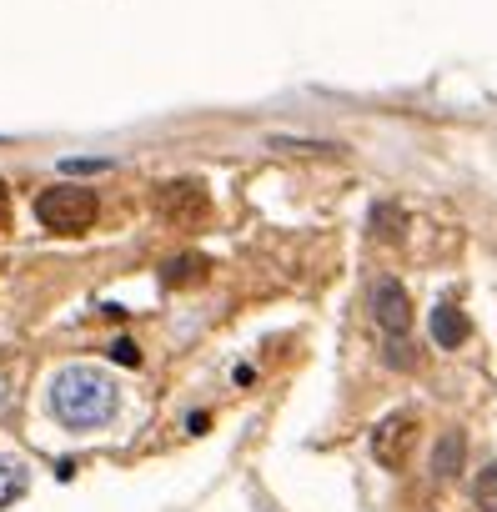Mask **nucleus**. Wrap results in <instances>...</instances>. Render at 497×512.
Listing matches in <instances>:
<instances>
[{
	"instance_id": "nucleus-1",
	"label": "nucleus",
	"mask_w": 497,
	"mask_h": 512,
	"mask_svg": "<svg viewBox=\"0 0 497 512\" xmlns=\"http://www.w3.org/2000/svg\"><path fill=\"white\" fill-rule=\"evenodd\" d=\"M116 407H121V392L101 367H66L51 382V412H56V422H66L76 432L106 427L116 417Z\"/></svg>"
},
{
	"instance_id": "nucleus-2",
	"label": "nucleus",
	"mask_w": 497,
	"mask_h": 512,
	"mask_svg": "<svg viewBox=\"0 0 497 512\" xmlns=\"http://www.w3.org/2000/svg\"><path fill=\"white\" fill-rule=\"evenodd\" d=\"M96 211H101V201H96V191H86V186H51V191L36 196V221H41L46 231H61V236L86 231V226L96 221Z\"/></svg>"
},
{
	"instance_id": "nucleus-3",
	"label": "nucleus",
	"mask_w": 497,
	"mask_h": 512,
	"mask_svg": "<svg viewBox=\"0 0 497 512\" xmlns=\"http://www.w3.org/2000/svg\"><path fill=\"white\" fill-rule=\"evenodd\" d=\"M206 211H211V196H206L201 181H166V186H156V216L166 226H176V231L201 226Z\"/></svg>"
},
{
	"instance_id": "nucleus-4",
	"label": "nucleus",
	"mask_w": 497,
	"mask_h": 512,
	"mask_svg": "<svg viewBox=\"0 0 497 512\" xmlns=\"http://www.w3.org/2000/svg\"><path fill=\"white\" fill-rule=\"evenodd\" d=\"M412 442H417V417H412V412H392V417H382V422L372 427V457H377V467H387V472L407 467Z\"/></svg>"
},
{
	"instance_id": "nucleus-5",
	"label": "nucleus",
	"mask_w": 497,
	"mask_h": 512,
	"mask_svg": "<svg viewBox=\"0 0 497 512\" xmlns=\"http://www.w3.org/2000/svg\"><path fill=\"white\" fill-rule=\"evenodd\" d=\"M372 322L387 332V337H402L412 327V297L397 277H377L372 282Z\"/></svg>"
},
{
	"instance_id": "nucleus-6",
	"label": "nucleus",
	"mask_w": 497,
	"mask_h": 512,
	"mask_svg": "<svg viewBox=\"0 0 497 512\" xmlns=\"http://www.w3.org/2000/svg\"><path fill=\"white\" fill-rule=\"evenodd\" d=\"M427 332H432V342H437V347L457 352V347L467 342V317H462V307L437 302V307H432V317H427Z\"/></svg>"
},
{
	"instance_id": "nucleus-7",
	"label": "nucleus",
	"mask_w": 497,
	"mask_h": 512,
	"mask_svg": "<svg viewBox=\"0 0 497 512\" xmlns=\"http://www.w3.org/2000/svg\"><path fill=\"white\" fill-rule=\"evenodd\" d=\"M201 277H206V256H196V251L171 256V262L161 267V282H166V287H196Z\"/></svg>"
},
{
	"instance_id": "nucleus-8",
	"label": "nucleus",
	"mask_w": 497,
	"mask_h": 512,
	"mask_svg": "<svg viewBox=\"0 0 497 512\" xmlns=\"http://www.w3.org/2000/svg\"><path fill=\"white\" fill-rule=\"evenodd\" d=\"M26 487H31L26 462H16V457H0V507L21 502V497H26Z\"/></svg>"
},
{
	"instance_id": "nucleus-9",
	"label": "nucleus",
	"mask_w": 497,
	"mask_h": 512,
	"mask_svg": "<svg viewBox=\"0 0 497 512\" xmlns=\"http://www.w3.org/2000/svg\"><path fill=\"white\" fill-rule=\"evenodd\" d=\"M402 231H407V216H402V206H392V201H377V206H372V236H382V241H402Z\"/></svg>"
},
{
	"instance_id": "nucleus-10",
	"label": "nucleus",
	"mask_w": 497,
	"mask_h": 512,
	"mask_svg": "<svg viewBox=\"0 0 497 512\" xmlns=\"http://www.w3.org/2000/svg\"><path fill=\"white\" fill-rule=\"evenodd\" d=\"M462 452H467V442H462V432H447L442 442H437V452H432V472L437 477H447L457 462H462Z\"/></svg>"
},
{
	"instance_id": "nucleus-11",
	"label": "nucleus",
	"mask_w": 497,
	"mask_h": 512,
	"mask_svg": "<svg viewBox=\"0 0 497 512\" xmlns=\"http://www.w3.org/2000/svg\"><path fill=\"white\" fill-rule=\"evenodd\" d=\"M472 502H477V512H497V462H487V467L477 472V482H472Z\"/></svg>"
},
{
	"instance_id": "nucleus-12",
	"label": "nucleus",
	"mask_w": 497,
	"mask_h": 512,
	"mask_svg": "<svg viewBox=\"0 0 497 512\" xmlns=\"http://www.w3.org/2000/svg\"><path fill=\"white\" fill-rule=\"evenodd\" d=\"M387 367H397V372L417 367V357H412V347H407L402 337H392V342H387Z\"/></svg>"
},
{
	"instance_id": "nucleus-13",
	"label": "nucleus",
	"mask_w": 497,
	"mask_h": 512,
	"mask_svg": "<svg viewBox=\"0 0 497 512\" xmlns=\"http://www.w3.org/2000/svg\"><path fill=\"white\" fill-rule=\"evenodd\" d=\"M111 357H116V362H126V367H136V362H141V347H136V342H116V347H111Z\"/></svg>"
},
{
	"instance_id": "nucleus-14",
	"label": "nucleus",
	"mask_w": 497,
	"mask_h": 512,
	"mask_svg": "<svg viewBox=\"0 0 497 512\" xmlns=\"http://www.w3.org/2000/svg\"><path fill=\"white\" fill-rule=\"evenodd\" d=\"M6 216H11V191H6V181H0V226H6Z\"/></svg>"
}]
</instances>
